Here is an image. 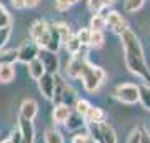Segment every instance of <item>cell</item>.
<instances>
[{"label": "cell", "instance_id": "1", "mask_svg": "<svg viewBox=\"0 0 150 143\" xmlns=\"http://www.w3.org/2000/svg\"><path fill=\"white\" fill-rule=\"evenodd\" d=\"M120 40H122L127 68H129L134 75L140 77L144 82H147V85H150V68L147 67L144 48L140 45L139 37H137L132 30H127V32L120 37Z\"/></svg>", "mask_w": 150, "mask_h": 143}, {"label": "cell", "instance_id": "2", "mask_svg": "<svg viewBox=\"0 0 150 143\" xmlns=\"http://www.w3.org/2000/svg\"><path fill=\"white\" fill-rule=\"evenodd\" d=\"M82 83H83V88L87 92H97L100 88V85L103 83V80H105V72H103L100 67H95V65L88 63L83 70V73H82Z\"/></svg>", "mask_w": 150, "mask_h": 143}, {"label": "cell", "instance_id": "3", "mask_svg": "<svg viewBox=\"0 0 150 143\" xmlns=\"http://www.w3.org/2000/svg\"><path fill=\"white\" fill-rule=\"evenodd\" d=\"M112 95L122 103L127 105H134L137 101H140V87L134 83H122L115 87L112 92Z\"/></svg>", "mask_w": 150, "mask_h": 143}, {"label": "cell", "instance_id": "4", "mask_svg": "<svg viewBox=\"0 0 150 143\" xmlns=\"http://www.w3.org/2000/svg\"><path fill=\"white\" fill-rule=\"evenodd\" d=\"M38 53H40V47L35 42H28L23 43L18 50H17V62L22 63H30L32 60L38 58Z\"/></svg>", "mask_w": 150, "mask_h": 143}, {"label": "cell", "instance_id": "5", "mask_svg": "<svg viewBox=\"0 0 150 143\" xmlns=\"http://www.w3.org/2000/svg\"><path fill=\"white\" fill-rule=\"evenodd\" d=\"M105 18H107V27L112 30L113 33L120 35V37H122V35L127 32V30H130L129 25H127V22L123 20V17L120 15L117 10L108 12L107 15H105Z\"/></svg>", "mask_w": 150, "mask_h": 143}, {"label": "cell", "instance_id": "6", "mask_svg": "<svg viewBox=\"0 0 150 143\" xmlns=\"http://www.w3.org/2000/svg\"><path fill=\"white\" fill-rule=\"evenodd\" d=\"M38 90L47 100H54L55 97V75L45 73L38 80Z\"/></svg>", "mask_w": 150, "mask_h": 143}, {"label": "cell", "instance_id": "7", "mask_svg": "<svg viewBox=\"0 0 150 143\" xmlns=\"http://www.w3.org/2000/svg\"><path fill=\"white\" fill-rule=\"evenodd\" d=\"M38 58L42 60L43 67H45V72L52 75L59 73V58L54 52H48V50H40L38 53Z\"/></svg>", "mask_w": 150, "mask_h": 143}, {"label": "cell", "instance_id": "8", "mask_svg": "<svg viewBox=\"0 0 150 143\" xmlns=\"http://www.w3.org/2000/svg\"><path fill=\"white\" fill-rule=\"evenodd\" d=\"M18 130L22 132L23 142L25 143H33L35 140V128H33V122L28 118L18 117Z\"/></svg>", "mask_w": 150, "mask_h": 143}, {"label": "cell", "instance_id": "9", "mask_svg": "<svg viewBox=\"0 0 150 143\" xmlns=\"http://www.w3.org/2000/svg\"><path fill=\"white\" fill-rule=\"evenodd\" d=\"M70 115H72V106L69 105H64V103H59L55 105L54 111H52V118L57 125H62V123H67L69 122Z\"/></svg>", "mask_w": 150, "mask_h": 143}, {"label": "cell", "instance_id": "10", "mask_svg": "<svg viewBox=\"0 0 150 143\" xmlns=\"http://www.w3.org/2000/svg\"><path fill=\"white\" fill-rule=\"evenodd\" d=\"M37 113H38V105H37V101H35V100L27 98V100L22 101V105H20V117L28 118V120H33V118L37 117Z\"/></svg>", "mask_w": 150, "mask_h": 143}, {"label": "cell", "instance_id": "11", "mask_svg": "<svg viewBox=\"0 0 150 143\" xmlns=\"http://www.w3.org/2000/svg\"><path fill=\"white\" fill-rule=\"evenodd\" d=\"M48 30H50V25L45 20L33 22L32 27H30V38H32V42H37L38 38L42 37V35H45Z\"/></svg>", "mask_w": 150, "mask_h": 143}, {"label": "cell", "instance_id": "12", "mask_svg": "<svg viewBox=\"0 0 150 143\" xmlns=\"http://www.w3.org/2000/svg\"><path fill=\"white\" fill-rule=\"evenodd\" d=\"M27 70H28V75H30L33 80H37V82L47 73V72H45V67H43V63H42V60L40 58L32 60V62L27 65Z\"/></svg>", "mask_w": 150, "mask_h": 143}, {"label": "cell", "instance_id": "13", "mask_svg": "<svg viewBox=\"0 0 150 143\" xmlns=\"http://www.w3.org/2000/svg\"><path fill=\"white\" fill-rule=\"evenodd\" d=\"M77 100H79V98H77V93H75V90L70 87V85H65V88H64V92H62V95L59 97V100L55 101V103H57V105H59V103H64V105L74 106Z\"/></svg>", "mask_w": 150, "mask_h": 143}, {"label": "cell", "instance_id": "14", "mask_svg": "<svg viewBox=\"0 0 150 143\" xmlns=\"http://www.w3.org/2000/svg\"><path fill=\"white\" fill-rule=\"evenodd\" d=\"M87 123H95V125H100V123H105V111L98 106H92L88 113L85 117Z\"/></svg>", "mask_w": 150, "mask_h": 143}, {"label": "cell", "instance_id": "15", "mask_svg": "<svg viewBox=\"0 0 150 143\" xmlns=\"http://www.w3.org/2000/svg\"><path fill=\"white\" fill-rule=\"evenodd\" d=\"M50 32H52V38H50L47 48H43V50H48V52L57 53L59 52V48H60V45H62L64 42H62V38H60L59 32H57V28H55L54 25H50Z\"/></svg>", "mask_w": 150, "mask_h": 143}, {"label": "cell", "instance_id": "16", "mask_svg": "<svg viewBox=\"0 0 150 143\" xmlns=\"http://www.w3.org/2000/svg\"><path fill=\"white\" fill-rule=\"evenodd\" d=\"M15 78V68L12 63L0 65V83H10Z\"/></svg>", "mask_w": 150, "mask_h": 143}, {"label": "cell", "instance_id": "17", "mask_svg": "<svg viewBox=\"0 0 150 143\" xmlns=\"http://www.w3.org/2000/svg\"><path fill=\"white\" fill-rule=\"evenodd\" d=\"M90 28L92 30H95V32H103V28H107V18H105V15H102V13H95V15H92Z\"/></svg>", "mask_w": 150, "mask_h": 143}, {"label": "cell", "instance_id": "18", "mask_svg": "<svg viewBox=\"0 0 150 143\" xmlns=\"http://www.w3.org/2000/svg\"><path fill=\"white\" fill-rule=\"evenodd\" d=\"M100 132H102L103 143H117V135L108 123H100Z\"/></svg>", "mask_w": 150, "mask_h": 143}, {"label": "cell", "instance_id": "19", "mask_svg": "<svg viewBox=\"0 0 150 143\" xmlns=\"http://www.w3.org/2000/svg\"><path fill=\"white\" fill-rule=\"evenodd\" d=\"M65 47H67V52L72 53V57H74V55H77V53L80 52L85 45H82V42L79 40V37H77V35H72V37L69 38V42L65 43Z\"/></svg>", "mask_w": 150, "mask_h": 143}, {"label": "cell", "instance_id": "20", "mask_svg": "<svg viewBox=\"0 0 150 143\" xmlns=\"http://www.w3.org/2000/svg\"><path fill=\"white\" fill-rule=\"evenodd\" d=\"M52 25L57 28V32H59V35H60V38H62V42L64 43H67L69 42V38L74 35L72 30H70V27L67 25V23H64V22H57V23H52Z\"/></svg>", "mask_w": 150, "mask_h": 143}, {"label": "cell", "instance_id": "21", "mask_svg": "<svg viewBox=\"0 0 150 143\" xmlns=\"http://www.w3.org/2000/svg\"><path fill=\"white\" fill-rule=\"evenodd\" d=\"M90 108H92V105L87 100H83V98H79V100L75 101V105H74L75 113H77V115H80V117H83V118L87 117V113H88Z\"/></svg>", "mask_w": 150, "mask_h": 143}, {"label": "cell", "instance_id": "22", "mask_svg": "<svg viewBox=\"0 0 150 143\" xmlns=\"http://www.w3.org/2000/svg\"><path fill=\"white\" fill-rule=\"evenodd\" d=\"M65 125H67L69 130H75V128H80V127H83V125H87V122H85L83 117L77 115V113H72L70 118H69V122L65 123Z\"/></svg>", "mask_w": 150, "mask_h": 143}, {"label": "cell", "instance_id": "23", "mask_svg": "<svg viewBox=\"0 0 150 143\" xmlns=\"http://www.w3.org/2000/svg\"><path fill=\"white\" fill-rule=\"evenodd\" d=\"M140 103L144 105V108L150 110V85L140 87Z\"/></svg>", "mask_w": 150, "mask_h": 143}, {"label": "cell", "instance_id": "24", "mask_svg": "<svg viewBox=\"0 0 150 143\" xmlns=\"http://www.w3.org/2000/svg\"><path fill=\"white\" fill-rule=\"evenodd\" d=\"M75 35L79 37V40L82 42V45L90 47V38H92V28H90V27H88V28H80Z\"/></svg>", "mask_w": 150, "mask_h": 143}, {"label": "cell", "instance_id": "25", "mask_svg": "<svg viewBox=\"0 0 150 143\" xmlns=\"http://www.w3.org/2000/svg\"><path fill=\"white\" fill-rule=\"evenodd\" d=\"M103 42H105L103 32H95V30H92L90 47H92V48H100V47H103Z\"/></svg>", "mask_w": 150, "mask_h": 143}, {"label": "cell", "instance_id": "26", "mask_svg": "<svg viewBox=\"0 0 150 143\" xmlns=\"http://www.w3.org/2000/svg\"><path fill=\"white\" fill-rule=\"evenodd\" d=\"M45 143H64V137L57 130H47L45 132Z\"/></svg>", "mask_w": 150, "mask_h": 143}, {"label": "cell", "instance_id": "27", "mask_svg": "<svg viewBox=\"0 0 150 143\" xmlns=\"http://www.w3.org/2000/svg\"><path fill=\"white\" fill-rule=\"evenodd\" d=\"M17 60V50H8V52H0V65L12 63Z\"/></svg>", "mask_w": 150, "mask_h": 143}, {"label": "cell", "instance_id": "28", "mask_svg": "<svg viewBox=\"0 0 150 143\" xmlns=\"http://www.w3.org/2000/svg\"><path fill=\"white\" fill-rule=\"evenodd\" d=\"M145 0H125V4H123V8H125V12H137L140 8V7L144 5Z\"/></svg>", "mask_w": 150, "mask_h": 143}, {"label": "cell", "instance_id": "29", "mask_svg": "<svg viewBox=\"0 0 150 143\" xmlns=\"http://www.w3.org/2000/svg\"><path fill=\"white\" fill-rule=\"evenodd\" d=\"M88 10L95 15V13H102V10L105 8V5H103L102 0H88Z\"/></svg>", "mask_w": 150, "mask_h": 143}, {"label": "cell", "instance_id": "30", "mask_svg": "<svg viewBox=\"0 0 150 143\" xmlns=\"http://www.w3.org/2000/svg\"><path fill=\"white\" fill-rule=\"evenodd\" d=\"M72 143H95V140L92 138L90 133L87 132V133H77L72 138Z\"/></svg>", "mask_w": 150, "mask_h": 143}, {"label": "cell", "instance_id": "31", "mask_svg": "<svg viewBox=\"0 0 150 143\" xmlns=\"http://www.w3.org/2000/svg\"><path fill=\"white\" fill-rule=\"evenodd\" d=\"M12 35V27H4V28H0V50L5 47V43L8 42V38Z\"/></svg>", "mask_w": 150, "mask_h": 143}, {"label": "cell", "instance_id": "32", "mask_svg": "<svg viewBox=\"0 0 150 143\" xmlns=\"http://www.w3.org/2000/svg\"><path fill=\"white\" fill-rule=\"evenodd\" d=\"M79 0H55V8L59 12H64V10H69L72 5H75Z\"/></svg>", "mask_w": 150, "mask_h": 143}, {"label": "cell", "instance_id": "33", "mask_svg": "<svg viewBox=\"0 0 150 143\" xmlns=\"http://www.w3.org/2000/svg\"><path fill=\"white\" fill-rule=\"evenodd\" d=\"M8 25H10V15H8V12H7L5 7L0 4V28L8 27Z\"/></svg>", "mask_w": 150, "mask_h": 143}, {"label": "cell", "instance_id": "34", "mask_svg": "<svg viewBox=\"0 0 150 143\" xmlns=\"http://www.w3.org/2000/svg\"><path fill=\"white\" fill-rule=\"evenodd\" d=\"M142 142V128H134L130 135L127 137V142L125 143H140Z\"/></svg>", "mask_w": 150, "mask_h": 143}, {"label": "cell", "instance_id": "35", "mask_svg": "<svg viewBox=\"0 0 150 143\" xmlns=\"http://www.w3.org/2000/svg\"><path fill=\"white\" fill-rule=\"evenodd\" d=\"M10 140L13 143H22V142H23V137H22L20 130H13V132H12V135H10Z\"/></svg>", "mask_w": 150, "mask_h": 143}, {"label": "cell", "instance_id": "36", "mask_svg": "<svg viewBox=\"0 0 150 143\" xmlns=\"http://www.w3.org/2000/svg\"><path fill=\"white\" fill-rule=\"evenodd\" d=\"M15 8H25V0H10Z\"/></svg>", "mask_w": 150, "mask_h": 143}, {"label": "cell", "instance_id": "37", "mask_svg": "<svg viewBox=\"0 0 150 143\" xmlns=\"http://www.w3.org/2000/svg\"><path fill=\"white\" fill-rule=\"evenodd\" d=\"M140 143H150V133L142 128V142Z\"/></svg>", "mask_w": 150, "mask_h": 143}, {"label": "cell", "instance_id": "38", "mask_svg": "<svg viewBox=\"0 0 150 143\" xmlns=\"http://www.w3.org/2000/svg\"><path fill=\"white\" fill-rule=\"evenodd\" d=\"M38 2H40V0H25V7H28V8H33V7L38 5Z\"/></svg>", "mask_w": 150, "mask_h": 143}, {"label": "cell", "instance_id": "39", "mask_svg": "<svg viewBox=\"0 0 150 143\" xmlns=\"http://www.w3.org/2000/svg\"><path fill=\"white\" fill-rule=\"evenodd\" d=\"M103 2V5H105V8H107V7H110L113 4V2H115V0H102Z\"/></svg>", "mask_w": 150, "mask_h": 143}, {"label": "cell", "instance_id": "40", "mask_svg": "<svg viewBox=\"0 0 150 143\" xmlns=\"http://www.w3.org/2000/svg\"><path fill=\"white\" fill-rule=\"evenodd\" d=\"M2 143H13V142H12L10 138H7V140H4V142H2Z\"/></svg>", "mask_w": 150, "mask_h": 143}, {"label": "cell", "instance_id": "41", "mask_svg": "<svg viewBox=\"0 0 150 143\" xmlns=\"http://www.w3.org/2000/svg\"><path fill=\"white\" fill-rule=\"evenodd\" d=\"M22 143H25V142H22Z\"/></svg>", "mask_w": 150, "mask_h": 143}]
</instances>
